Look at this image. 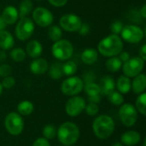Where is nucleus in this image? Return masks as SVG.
Segmentation results:
<instances>
[{"label": "nucleus", "mask_w": 146, "mask_h": 146, "mask_svg": "<svg viewBox=\"0 0 146 146\" xmlns=\"http://www.w3.org/2000/svg\"><path fill=\"white\" fill-rule=\"evenodd\" d=\"M123 50V43L118 35L111 34L103 38L98 44V50L101 55L107 57L116 56Z\"/></svg>", "instance_id": "nucleus-1"}, {"label": "nucleus", "mask_w": 146, "mask_h": 146, "mask_svg": "<svg viewBox=\"0 0 146 146\" xmlns=\"http://www.w3.org/2000/svg\"><path fill=\"white\" fill-rule=\"evenodd\" d=\"M115 121L110 115H101L98 116L92 124L94 134L99 139H106L112 135L115 131Z\"/></svg>", "instance_id": "nucleus-2"}, {"label": "nucleus", "mask_w": 146, "mask_h": 146, "mask_svg": "<svg viewBox=\"0 0 146 146\" xmlns=\"http://www.w3.org/2000/svg\"><path fill=\"white\" fill-rule=\"evenodd\" d=\"M59 141L65 146H71L75 144L80 138V129L74 122H64L56 132Z\"/></svg>", "instance_id": "nucleus-3"}, {"label": "nucleus", "mask_w": 146, "mask_h": 146, "mask_svg": "<svg viewBox=\"0 0 146 146\" xmlns=\"http://www.w3.org/2000/svg\"><path fill=\"white\" fill-rule=\"evenodd\" d=\"M4 125L7 132L13 135H20L24 129V121L20 114L15 112H11L8 114L5 117Z\"/></svg>", "instance_id": "nucleus-4"}, {"label": "nucleus", "mask_w": 146, "mask_h": 146, "mask_svg": "<svg viewBox=\"0 0 146 146\" xmlns=\"http://www.w3.org/2000/svg\"><path fill=\"white\" fill-rule=\"evenodd\" d=\"M73 52V44L67 39H60L52 45V54L57 60H68L72 56Z\"/></svg>", "instance_id": "nucleus-5"}, {"label": "nucleus", "mask_w": 146, "mask_h": 146, "mask_svg": "<svg viewBox=\"0 0 146 146\" xmlns=\"http://www.w3.org/2000/svg\"><path fill=\"white\" fill-rule=\"evenodd\" d=\"M84 88V81L76 76L66 79L61 86L62 92L66 96H76Z\"/></svg>", "instance_id": "nucleus-6"}, {"label": "nucleus", "mask_w": 146, "mask_h": 146, "mask_svg": "<svg viewBox=\"0 0 146 146\" xmlns=\"http://www.w3.org/2000/svg\"><path fill=\"white\" fill-rule=\"evenodd\" d=\"M119 117L122 124L127 127H133L138 119V111L131 104H121L119 110Z\"/></svg>", "instance_id": "nucleus-7"}, {"label": "nucleus", "mask_w": 146, "mask_h": 146, "mask_svg": "<svg viewBox=\"0 0 146 146\" xmlns=\"http://www.w3.org/2000/svg\"><path fill=\"white\" fill-rule=\"evenodd\" d=\"M144 65H145V61L139 56H138V57L129 58L127 61L124 62V64L121 67L125 76L128 78H133L141 74L144 68Z\"/></svg>", "instance_id": "nucleus-8"}, {"label": "nucleus", "mask_w": 146, "mask_h": 146, "mask_svg": "<svg viewBox=\"0 0 146 146\" xmlns=\"http://www.w3.org/2000/svg\"><path fill=\"white\" fill-rule=\"evenodd\" d=\"M34 31V24L30 18H21L15 27V35L20 40L28 39Z\"/></svg>", "instance_id": "nucleus-9"}, {"label": "nucleus", "mask_w": 146, "mask_h": 146, "mask_svg": "<svg viewBox=\"0 0 146 146\" xmlns=\"http://www.w3.org/2000/svg\"><path fill=\"white\" fill-rule=\"evenodd\" d=\"M121 37L128 43L137 44L144 38V31L138 26L127 25L123 27L121 31Z\"/></svg>", "instance_id": "nucleus-10"}, {"label": "nucleus", "mask_w": 146, "mask_h": 146, "mask_svg": "<svg viewBox=\"0 0 146 146\" xmlns=\"http://www.w3.org/2000/svg\"><path fill=\"white\" fill-rule=\"evenodd\" d=\"M85 99L79 96H74L66 103V113L72 117H75L82 113L86 108Z\"/></svg>", "instance_id": "nucleus-11"}, {"label": "nucleus", "mask_w": 146, "mask_h": 146, "mask_svg": "<svg viewBox=\"0 0 146 146\" xmlns=\"http://www.w3.org/2000/svg\"><path fill=\"white\" fill-rule=\"evenodd\" d=\"M81 25V19L74 14H67L60 19L61 27L68 32H78Z\"/></svg>", "instance_id": "nucleus-12"}, {"label": "nucleus", "mask_w": 146, "mask_h": 146, "mask_svg": "<svg viewBox=\"0 0 146 146\" xmlns=\"http://www.w3.org/2000/svg\"><path fill=\"white\" fill-rule=\"evenodd\" d=\"M33 18L34 21L39 27H46L50 26L54 19L52 13L47 9L43 8V7H38L33 10Z\"/></svg>", "instance_id": "nucleus-13"}, {"label": "nucleus", "mask_w": 146, "mask_h": 146, "mask_svg": "<svg viewBox=\"0 0 146 146\" xmlns=\"http://www.w3.org/2000/svg\"><path fill=\"white\" fill-rule=\"evenodd\" d=\"M121 140L125 146L136 145L140 142L141 135L137 131H127L121 135Z\"/></svg>", "instance_id": "nucleus-14"}, {"label": "nucleus", "mask_w": 146, "mask_h": 146, "mask_svg": "<svg viewBox=\"0 0 146 146\" xmlns=\"http://www.w3.org/2000/svg\"><path fill=\"white\" fill-rule=\"evenodd\" d=\"M18 17H19V13L15 7L10 5L4 8L2 14V18L3 19V21L7 25H12L15 23Z\"/></svg>", "instance_id": "nucleus-15"}, {"label": "nucleus", "mask_w": 146, "mask_h": 146, "mask_svg": "<svg viewBox=\"0 0 146 146\" xmlns=\"http://www.w3.org/2000/svg\"><path fill=\"white\" fill-rule=\"evenodd\" d=\"M100 88L101 94L108 96L110 92L115 91V82L111 76H104L101 79L100 84L98 85Z\"/></svg>", "instance_id": "nucleus-16"}, {"label": "nucleus", "mask_w": 146, "mask_h": 146, "mask_svg": "<svg viewBox=\"0 0 146 146\" xmlns=\"http://www.w3.org/2000/svg\"><path fill=\"white\" fill-rule=\"evenodd\" d=\"M49 68V64L47 62V61L45 59H36L34 61L32 62V63L30 64V69L32 71L33 74H37V75H40L44 74Z\"/></svg>", "instance_id": "nucleus-17"}, {"label": "nucleus", "mask_w": 146, "mask_h": 146, "mask_svg": "<svg viewBox=\"0 0 146 146\" xmlns=\"http://www.w3.org/2000/svg\"><path fill=\"white\" fill-rule=\"evenodd\" d=\"M15 40L13 36L8 31H0V48L3 50H8L13 48Z\"/></svg>", "instance_id": "nucleus-18"}, {"label": "nucleus", "mask_w": 146, "mask_h": 146, "mask_svg": "<svg viewBox=\"0 0 146 146\" xmlns=\"http://www.w3.org/2000/svg\"><path fill=\"white\" fill-rule=\"evenodd\" d=\"M131 88L136 94H141L145 92L146 88V76L144 74H139L134 77Z\"/></svg>", "instance_id": "nucleus-19"}, {"label": "nucleus", "mask_w": 146, "mask_h": 146, "mask_svg": "<svg viewBox=\"0 0 146 146\" xmlns=\"http://www.w3.org/2000/svg\"><path fill=\"white\" fill-rule=\"evenodd\" d=\"M42 45L37 40L30 41L27 45V53L32 58H37L42 54Z\"/></svg>", "instance_id": "nucleus-20"}, {"label": "nucleus", "mask_w": 146, "mask_h": 146, "mask_svg": "<svg viewBox=\"0 0 146 146\" xmlns=\"http://www.w3.org/2000/svg\"><path fill=\"white\" fill-rule=\"evenodd\" d=\"M115 86H116L119 92H121V94H126V93L129 92L131 90L132 81H131L130 78H128L125 75H121L117 80Z\"/></svg>", "instance_id": "nucleus-21"}, {"label": "nucleus", "mask_w": 146, "mask_h": 146, "mask_svg": "<svg viewBox=\"0 0 146 146\" xmlns=\"http://www.w3.org/2000/svg\"><path fill=\"white\" fill-rule=\"evenodd\" d=\"M98 53L94 49H86L82 52L81 55V60L84 63L92 65L95 63L98 60Z\"/></svg>", "instance_id": "nucleus-22"}, {"label": "nucleus", "mask_w": 146, "mask_h": 146, "mask_svg": "<svg viewBox=\"0 0 146 146\" xmlns=\"http://www.w3.org/2000/svg\"><path fill=\"white\" fill-rule=\"evenodd\" d=\"M33 104L27 100L21 102L17 106V111L21 115H29L33 113Z\"/></svg>", "instance_id": "nucleus-23"}, {"label": "nucleus", "mask_w": 146, "mask_h": 146, "mask_svg": "<svg viewBox=\"0 0 146 146\" xmlns=\"http://www.w3.org/2000/svg\"><path fill=\"white\" fill-rule=\"evenodd\" d=\"M122 66V62L117 56H112L106 62V68L110 72L115 73Z\"/></svg>", "instance_id": "nucleus-24"}, {"label": "nucleus", "mask_w": 146, "mask_h": 146, "mask_svg": "<svg viewBox=\"0 0 146 146\" xmlns=\"http://www.w3.org/2000/svg\"><path fill=\"white\" fill-rule=\"evenodd\" d=\"M62 64L61 62H53L50 66V76L54 79V80H59L60 78L62 77L63 75V73H62Z\"/></svg>", "instance_id": "nucleus-25"}, {"label": "nucleus", "mask_w": 146, "mask_h": 146, "mask_svg": "<svg viewBox=\"0 0 146 146\" xmlns=\"http://www.w3.org/2000/svg\"><path fill=\"white\" fill-rule=\"evenodd\" d=\"M33 9V3L30 0H23L19 8V17L24 18L27 17Z\"/></svg>", "instance_id": "nucleus-26"}, {"label": "nucleus", "mask_w": 146, "mask_h": 146, "mask_svg": "<svg viewBox=\"0 0 146 146\" xmlns=\"http://www.w3.org/2000/svg\"><path fill=\"white\" fill-rule=\"evenodd\" d=\"M62 68L63 74H65L67 76H71V75H74L76 73L77 65L73 61H68L64 64H62Z\"/></svg>", "instance_id": "nucleus-27"}, {"label": "nucleus", "mask_w": 146, "mask_h": 146, "mask_svg": "<svg viewBox=\"0 0 146 146\" xmlns=\"http://www.w3.org/2000/svg\"><path fill=\"white\" fill-rule=\"evenodd\" d=\"M136 110L139 111L141 115H146V94L145 92L139 94L136 100Z\"/></svg>", "instance_id": "nucleus-28"}, {"label": "nucleus", "mask_w": 146, "mask_h": 146, "mask_svg": "<svg viewBox=\"0 0 146 146\" xmlns=\"http://www.w3.org/2000/svg\"><path fill=\"white\" fill-rule=\"evenodd\" d=\"M108 98H109V101L112 104L116 105V106H120V105L123 104V103H124V98H123L122 94L119 92L113 91L112 92H110L108 95Z\"/></svg>", "instance_id": "nucleus-29"}, {"label": "nucleus", "mask_w": 146, "mask_h": 146, "mask_svg": "<svg viewBox=\"0 0 146 146\" xmlns=\"http://www.w3.org/2000/svg\"><path fill=\"white\" fill-rule=\"evenodd\" d=\"M85 91H86V94L88 95V97L101 95L99 86L96 83H93V82H88L85 86Z\"/></svg>", "instance_id": "nucleus-30"}, {"label": "nucleus", "mask_w": 146, "mask_h": 146, "mask_svg": "<svg viewBox=\"0 0 146 146\" xmlns=\"http://www.w3.org/2000/svg\"><path fill=\"white\" fill-rule=\"evenodd\" d=\"M48 35H49V38L52 41L56 42V41L61 39L62 35V29L59 27L51 26L48 30Z\"/></svg>", "instance_id": "nucleus-31"}, {"label": "nucleus", "mask_w": 146, "mask_h": 146, "mask_svg": "<svg viewBox=\"0 0 146 146\" xmlns=\"http://www.w3.org/2000/svg\"><path fill=\"white\" fill-rule=\"evenodd\" d=\"M56 132L57 129L55 127V126L53 125H46L44 128H43V136L44 139H52L56 136Z\"/></svg>", "instance_id": "nucleus-32"}, {"label": "nucleus", "mask_w": 146, "mask_h": 146, "mask_svg": "<svg viewBox=\"0 0 146 146\" xmlns=\"http://www.w3.org/2000/svg\"><path fill=\"white\" fill-rule=\"evenodd\" d=\"M10 56L15 62H21L26 58V52L21 48H15L11 50Z\"/></svg>", "instance_id": "nucleus-33"}, {"label": "nucleus", "mask_w": 146, "mask_h": 146, "mask_svg": "<svg viewBox=\"0 0 146 146\" xmlns=\"http://www.w3.org/2000/svg\"><path fill=\"white\" fill-rule=\"evenodd\" d=\"M86 112L88 115L90 116H94L96 115L98 111H99V109H98V106L97 104H93V103H89L87 105H86Z\"/></svg>", "instance_id": "nucleus-34"}, {"label": "nucleus", "mask_w": 146, "mask_h": 146, "mask_svg": "<svg viewBox=\"0 0 146 146\" xmlns=\"http://www.w3.org/2000/svg\"><path fill=\"white\" fill-rule=\"evenodd\" d=\"M123 27H124V26H123V23H122L121 21H115L111 24V26H110V30H111V32H112L114 34L117 35V34H119L120 33H121Z\"/></svg>", "instance_id": "nucleus-35"}, {"label": "nucleus", "mask_w": 146, "mask_h": 146, "mask_svg": "<svg viewBox=\"0 0 146 146\" xmlns=\"http://www.w3.org/2000/svg\"><path fill=\"white\" fill-rule=\"evenodd\" d=\"M1 84L3 86V88L10 89V88H12L15 86V79L12 76H7V77L3 78V80Z\"/></svg>", "instance_id": "nucleus-36"}, {"label": "nucleus", "mask_w": 146, "mask_h": 146, "mask_svg": "<svg viewBox=\"0 0 146 146\" xmlns=\"http://www.w3.org/2000/svg\"><path fill=\"white\" fill-rule=\"evenodd\" d=\"M12 73V68L8 64H1L0 65V77H7L10 76Z\"/></svg>", "instance_id": "nucleus-37"}, {"label": "nucleus", "mask_w": 146, "mask_h": 146, "mask_svg": "<svg viewBox=\"0 0 146 146\" xmlns=\"http://www.w3.org/2000/svg\"><path fill=\"white\" fill-rule=\"evenodd\" d=\"M33 146H50V142H49L48 139H44L43 137V138L37 139L33 142Z\"/></svg>", "instance_id": "nucleus-38"}, {"label": "nucleus", "mask_w": 146, "mask_h": 146, "mask_svg": "<svg viewBox=\"0 0 146 146\" xmlns=\"http://www.w3.org/2000/svg\"><path fill=\"white\" fill-rule=\"evenodd\" d=\"M48 2L55 7H62L67 3L68 0H48Z\"/></svg>", "instance_id": "nucleus-39"}, {"label": "nucleus", "mask_w": 146, "mask_h": 146, "mask_svg": "<svg viewBox=\"0 0 146 146\" xmlns=\"http://www.w3.org/2000/svg\"><path fill=\"white\" fill-rule=\"evenodd\" d=\"M88 31H89V26L87 24H82L81 27L79 30L80 33L82 34V35H86L88 33Z\"/></svg>", "instance_id": "nucleus-40"}, {"label": "nucleus", "mask_w": 146, "mask_h": 146, "mask_svg": "<svg viewBox=\"0 0 146 146\" xmlns=\"http://www.w3.org/2000/svg\"><path fill=\"white\" fill-rule=\"evenodd\" d=\"M89 98V102L90 103H93V104H98L101 101V95H98V96H93V97H88Z\"/></svg>", "instance_id": "nucleus-41"}, {"label": "nucleus", "mask_w": 146, "mask_h": 146, "mask_svg": "<svg viewBox=\"0 0 146 146\" xmlns=\"http://www.w3.org/2000/svg\"><path fill=\"white\" fill-rule=\"evenodd\" d=\"M120 56H119V59L121 61V62H126V61H127L130 57H129V54H128V52H121L120 54Z\"/></svg>", "instance_id": "nucleus-42"}, {"label": "nucleus", "mask_w": 146, "mask_h": 146, "mask_svg": "<svg viewBox=\"0 0 146 146\" xmlns=\"http://www.w3.org/2000/svg\"><path fill=\"white\" fill-rule=\"evenodd\" d=\"M139 57H140V58H142L144 61H145V59H146V45L145 44H144V45L141 47L140 50H139Z\"/></svg>", "instance_id": "nucleus-43"}, {"label": "nucleus", "mask_w": 146, "mask_h": 146, "mask_svg": "<svg viewBox=\"0 0 146 146\" xmlns=\"http://www.w3.org/2000/svg\"><path fill=\"white\" fill-rule=\"evenodd\" d=\"M7 58V55L5 53V51L3 50H0V62H3L6 60Z\"/></svg>", "instance_id": "nucleus-44"}, {"label": "nucleus", "mask_w": 146, "mask_h": 146, "mask_svg": "<svg viewBox=\"0 0 146 146\" xmlns=\"http://www.w3.org/2000/svg\"><path fill=\"white\" fill-rule=\"evenodd\" d=\"M7 24L5 23V21H3V19L2 18V16H0V31H3L5 29Z\"/></svg>", "instance_id": "nucleus-45"}, {"label": "nucleus", "mask_w": 146, "mask_h": 146, "mask_svg": "<svg viewBox=\"0 0 146 146\" xmlns=\"http://www.w3.org/2000/svg\"><path fill=\"white\" fill-rule=\"evenodd\" d=\"M141 15L143 16V18H146V4H144L141 10H140Z\"/></svg>", "instance_id": "nucleus-46"}, {"label": "nucleus", "mask_w": 146, "mask_h": 146, "mask_svg": "<svg viewBox=\"0 0 146 146\" xmlns=\"http://www.w3.org/2000/svg\"><path fill=\"white\" fill-rule=\"evenodd\" d=\"M112 146H125L124 145H122V144H121V143H115V145H113Z\"/></svg>", "instance_id": "nucleus-47"}, {"label": "nucleus", "mask_w": 146, "mask_h": 146, "mask_svg": "<svg viewBox=\"0 0 146 146\" xmlns=\"http://www.w3.org/2000/svg\"><path fill=\"white\" fill-rule=\"evenodd\" d=\"M2 92H3V86H2V84L0 83V96H1V94H2Z\"/></svg>", "instance_id": "nucleus-48"}, {"label": "nucleus", "mask_w": 146, "mask_h": 146, "mask_svg": "<svg viewBox=\"0 0 146 146\" xmlns=\"http://www.w3.org/2000/svg\"><path fill=\"white\" fill-rule=\"evenodd\" d=\"M145 144H146V141H145V142H144V145H143V146H145Z\"/></svg>", "instance_id": "nucleus-49"}, {"label": "nucleus", "mask_w": 146, "mask_h": 146, "mask_svg": "<svg viewBox=\"0 0 146 146\" xmlns=\"http://www.w3.org/2000/svg\"><path fill=\"white\" fill-rule=\"evenodd\" d=\"M38 1H40V0H38Z\"/></svg>", "instance_id": "nucleus-50"}]
</instances>
